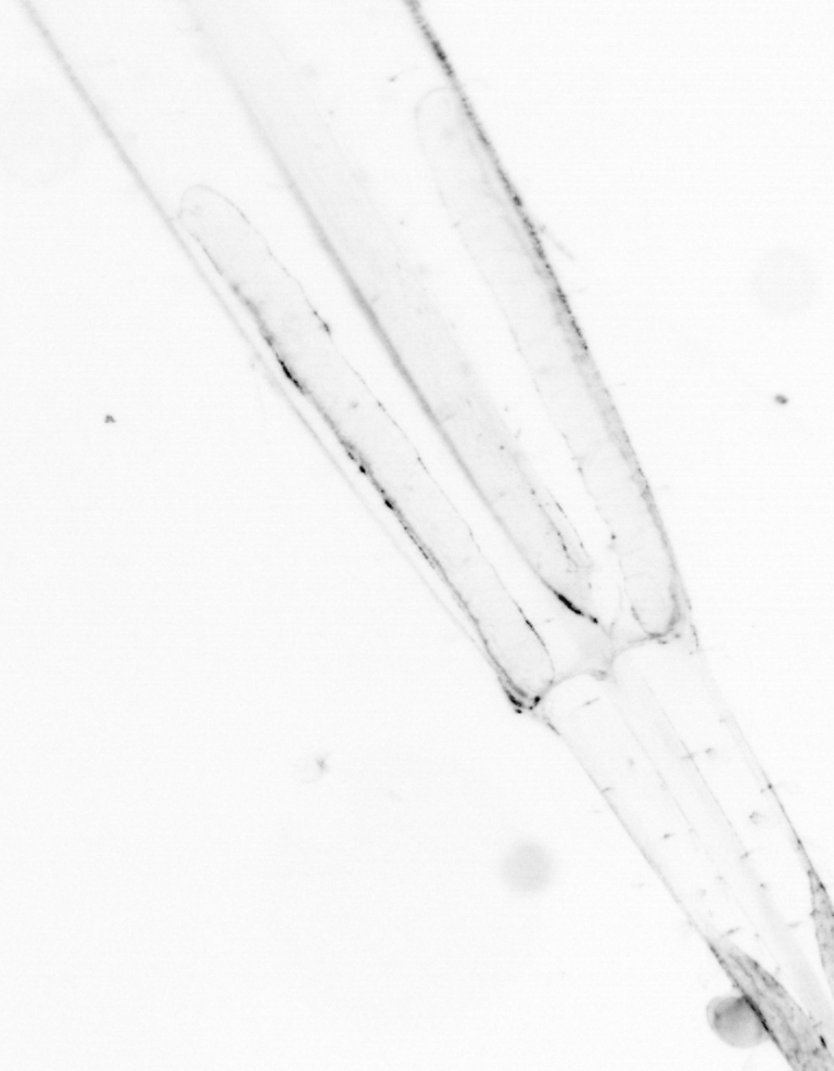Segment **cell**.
<instances>
[{
  "mask_svg": "<svg viewBox=\"0 0 834 1071\" xmlns=\"http://www.w3.org/2000/svg\"><path fill=\"white\" fill-rule=\"evenodd\" d=\"M707 1017L711 1029L730 1045L753 1047L768 1038V1030L760 1012L744 996L711 1000Z\"/></svg>",
  "mask_w": 834,
  "mask_h": 1071,
  "instance_id": "1",
  "label": "cell"
}]
</instances>
